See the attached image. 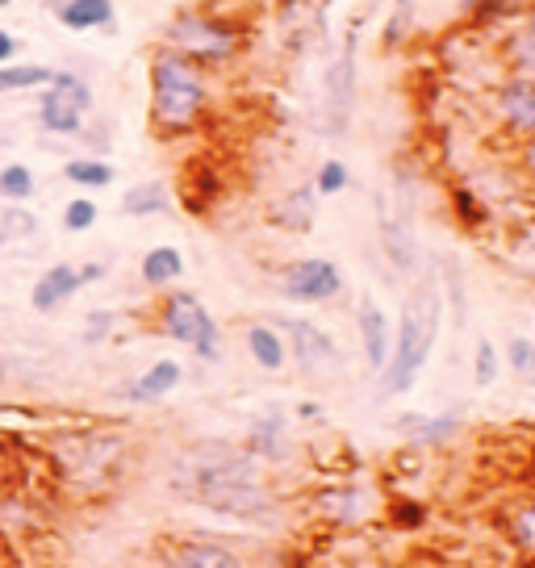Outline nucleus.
Here are the masks:
<instances>
[{"label": "nucleus", "instance_id": "nucleus-31", "mask_svg": "<svg viewBox=\"0 0 535 568\" xmlns=\"http://www.w3.org/2000/svg\"><path fill=\"white\" fill-rule=\"evenodd\" d=\"M34 231H38L34 213H26L21 205H9V210H0V243L34 239Z\"/></svg>", "mask_w": 535, "mask_h": 568}, {"label": "nucleus", "instance_id": "nucleus-38", "mask_svg": "<svg viewBox=\"0 0 535 568\" xmlns=\"http://www.w3.org/2000/svg\"><path fill=\"white\" fill-rule=\"evenodd\" d=\"M18 38L9 34V30H0V68H4V63H13V54H18Z\"/></svg>", "mask_w": 535, "mask_h": 568}, {"label": "nucleus", "instance_id": "nucleus-13", "mask_svg": "<svg viewBox=\"0 0 535 568\" xmlns=\"http://www.w3.org/2000/svg\"><path fill=\"white\" fill-rule=\"evenodd\" d=\"M498 54L506 71H511V80L535 84V9H518L511 18V26H506V34L498 42Z\"/></svg>", "mask_w": 535, "mask_h": 568}, {"label": "nucleus", "instance_id": "nucleus-4", "mask_svg": "<svg viewBox=\"0 0 535 568\" xmlns=\"http://www.w3.org/2000/svg\"><path fill=\"white\" fill-rule=\"evenodd\" d=\"M168 47L193 63H231L243 51V30L231 18H218L205 9H180L168 21Z\"/></svg>", "mask_w": 535, "mask_h": 568}, {"label": "nucleus", "instance_id": "nucleus-18", "mask_svg": "<svg viewBox=\"0 0 535 568\" xmlns=\"http://www.w3.org/2000/svg\"><path fill=\"white\" fill-rule=\"evenodd\" d=\"M397 430L411 439V447H447L461 435V414H402Z\"/></svg>", "mask_w": 535, "mask_h": 568}, {"label": "nucleus", "instance_id": "nucleus-5", "mask_svg": "<svg viewBox=\"0 0 535 568\" xmlns=\"http://www.w3.org/2000/svg\"><path fill=\"white\" fill-rule=\"evenodd\" d=\"M155 326H160L163 338L189 347L201 364H218V359H222V326H218V318L205 310V302H201L196 293H189V288L163 297L160 310H155Z\"/></svg>", "mask_w": 535, "mask_h": 568}, {"label": "nucleus", "instance_id": "nucleus-25", "mask_svg": "<svg viewBox=\"0 0 535 568\" xmlns=\"http://www.w3.org/2000/svg\"><path fill=\"white\" fill-rule=\"evenodd\" d=\"M51 68L42 63H4L0 68V97L4 92H26V89H47L51 84Z\"/></svg>", "mask_w": 535, "mask_h": 568}, {"label": "nucleus", "instance_id": "nucleus-29", "mask_svg": "<svg viewBox=\"0 0 535 568\" xmlns=\"http://www.w3.org/2000/svg\"><path fill=\"white\" fill-rule=\"evenodd\" d=\"M385 523H390L393 531H418L423 523H427V506L418 501V497H393V501H385Z\"/></svg>", "mask_w": 535, "mask_h": 568}, {"label": "nucleus", "instance_id": "nucleus-6", "mask_svg": "<svg viewBox=\"0 0 535 568\" xmlns=\"http://www.w3.org/2000/svg\"><path fill=\"white\" fill-rule=\"evenodd\" d=\"M92 109V89L75 71H54L51 84L38 97V122L47 134H80Z\"/></svg>", "mask_w": 535, "mask_h": 568}, {"label": "nucleus", "instance_id": "nucleus-7", "mask_svg": "<svg viewBox=\"0 0 535 568\" xmlns=\"http://www.w3.org/2000/svg\"><path fill=\"white\" fill-rule=\"evenodd\" d=\"M356 118V38H347L340 59L322 75V130L343 139Z\"/></svg>", "mask_w": 535, "mask_h": 568}, {"label": "nucleus", "instance_id": "nucleus-16", "mask_svg": "<svg viewBox=\"0 0 535 568\" xmlns=\"http://www.w3.org/2000/svg\"><path fill=\"white\" fill-rule=\"evenodd\" d=\"M80 288H84V284H80V267L51 264L34 281V288H30V305H34L38 314H54V310H63V305L72 302Z\"/></svg>", "mask_w": 535, "mask_h": 568}, {"label": "nucleus", "instance_id": "nucleus-41", "mask_svg": "<svg viewBox=\"0 0 535 568\" xmlns=\"http://www.w3.org/2000/svg\"><path fill=\"white\" fill-rule=\"evenodd\" d=\"M364 568H414V565H406V560H373V565Z\"/></svg>", "mask_w": 535, "mask_h": 568}, {"label": "nucleus", "instance_id": "nucleus-37", "mask_svg": "<svg viewBox=\"0 0 535 568\" xmlns=\"http://www.w3.org/2000/svg\"><path fill=\"white\" fill-rule=\"evenodd\" d=\"M506 359H511V368H515L518 376H535V343L532 338L515 335L511 343H506Z\"/></svg>", "mask_w": 535, "mask_h": 568}, {"label": "nucleus", "instance_id": "nucleus-26", "mask_svg": "<svg viewBox=\"0 0 535 568\" xmlns=\"http://www.w3.org/2000/svg\"><path fill=\"white\" fill-rule=\"evenodd\" d=\"M63 176L80 184V189H109L113 184V163L97 160V155H80V160L63 163Z\"/></svg>", "mask_w": 535, "mask_h": 568}, {"label": "nucleus", "instance_id": "nucleus-44", "mask_svg": "<svg viewBox=\"0 0 535 568\" xmlns=\"http://www.w3.org/2000/svg\"><path fill=\"white\" fill-rule=\"evenodd\" d=\"M0 381H4V359H0Z\"/></svg>", "mask_w": 535, "mask_h": 568}, {"label": "nucleus", "instance_id": "nucleus-1", "mask_svg": "<svg viewBox=\"0 0 535 568\" xmlns=\"http://www.w3.org/2000/svg\"><path fill=\"white\" fill-rule=\"evenodd\" d=\"M172 494L193 501L201 510L234 523H272L281 501L264 485V468L234 444H193L172 460Z\"/></svg>", "mask_w": 535, "mask_h": 568}, {"label": "nucleus", "instance_id": "nucleus-14", "mask_svg": "<svg viewBox=\"0 0 535 568\" xmlns=\"http://www.w3.org/2000/svg\"><path fill=\"white\" fill-rule=\"evenodd\" d=\"M356 331H360V347H364V364H369L373 373H381L393 352V326H390V314H385L373 297H360Z\"/></svg>", "mask_w": 535, "mask_h": 568}, {"label": "nucleus", "instance_id": "nucleus-11", "mask_svg": "<svg viewBox=\"0 0 535 568\" xmlns=\"http://www.w3.org/2000/svg\"><path fill=\"white\" fill-rule=\"evenodd\" d=\"M310 506H314V515H319L326 527H335V531H356V527H364V523L376 515L373 494L360 489V485H322V489H314Z\"/></svg>", "mask_w": 535, "mask_h": 568}, {"label": "nucleus", "instance_id": "nucleus-10", "mask_svg": "<svg viewBox=\"0 0 535 568\" xmlns=\"http://www.w3.org/2000/svg\"><path fill=\"white\" fill-rule=\"evenodd\" d=\"M281 293L289 302L302 305H326L343 293V272L335 260H322V255H310V260H293L281 272Z\"/></svg>", "mask_w": 535, "mask_h": 568}, {"label": "nucleus", "instance_id": "nucleus-9", "mask_svg": "<svg viewBox=\"0 0 535 568\" xmlns=\"http://www.w3.org/2000/svg\"><path fill=\"white\" fill-rule=\"evenodd\" d=\"M281 326H285L281 335H285L289 355L297 359V368H302L305 376H335L343 368L340 343L331 338V331H322L319 322H310V318H285Z\"/></svg>", "mask_w": 535, "mask_h": 568}, {"label": "nucleus", "instance_id": "nucleus-43", "mask_svg": "<svg viewBox=\"0 0 535 568\" xmlns=\"http://www.w3.org/2000/svg\"><path fill=\"white\" fill-rule=\"evenodd\" d=\"M9 4H13V0H0V9H9Z\"/></svg>", "mask_w": 535, "mask_h": 568}, {"label": "nucleus", "instance_id": "nucleus-40", "mask_svg": "<svg viewBox=\"0 0 535 568\" xmlns=\"http://www.w3.org/2000/svg\"><path fill=\"white\" fill-rule=\"evenodd\" d=\"M523 168H527V176H532V184H535V139L523 142Z\"/></svg>", "mask_w": 535, "mask_h": 568}, {"label": "nucleus", "instance_id": "nucleus-28", "mask_svg": "<svg viewBox=\"0 0 535 568\" xmlns=\"http://www.w3.org/2000/svg\"><path fill=\"white\" fill-rule=\"evenodd\" d=\"M34 189H38V180L26 163H4V168H0V201L26 205V201L34 196Z\"/></svg>", "mask_w": 535, "mask_h": 568}, {"label": "nucleus", "instance_id": "nucleus-45", "mask_svg": "<svg viewBox=\"0 0 535 568\" xmlns=\"http://www.w3.org/2000/svg\"><path fill=\"white\" fill-rule=\"evenodd\" d=\"M276 568H302V565H276Z\"/></svg>", "mask_w": 535, "mask_h": 568}, {"label": "nucleus", "instance_id": "nucleus-20", "mask_svg": "<svg viewBox=\"0 0 535 568\" xmlns=\"http://www.w3.org/2000/svg\"><path fill=\"white\" fill-rule=\"evenodd\" d=\"M59 26L75 34L84 30H113V0H51Z\"/></svg>", "mask_w": 535, "mask_h": 568}, {"label": "nucleus", "instance_id": "nucleus-32", "mask_svg": "<svg viewBox=\"0 0 535 568\" xmlns=\"http://www.w3.org/2000/svg\"><path fill=\"white\" fill-rule=\"evenodd\" d=\"M97 217H101V210H97V201H92V196H72V201L63 205V231L84 234V231L97 226Z\"/></svg>", "mask_w": 535, "mask_h": 568}, {"label": "nucleus", "instance_id": "nucleus-33", "mask_svg": "<svg viewBox=\"0 0 535 568\" xmlns=\"http://www.w3.org/2000/svg\"><path fill=\"white\" fill-rule=\"evenodd\" d=\"M498 347H494V343H489V338H482V343H477V352H473V381H477V385H494V381H498Z\"/></svg>", "mask_w": 535, "mask_h": 568}, {"label": "nucleus", "instance_id": "nucleus-30", "mask_svg": "<svg viewBox=\"0 0 535 568\" xmlns=\"http://www.w3.org/2000/svg\"><path fill=\"white\" fill-rule=\"evenodd\" d=\"M347 184H352V172H347L343 160L319 163V172H314V193L319 196H340V193H347Z\"/></svg>", "mask_w": 535, "mask_h": 568}, {"label": "nucleus", "instance_id": "nucleus-3", "mask_svg": "<svg viewBox=\"0 0 535 568\" xmlns=\"http://www.w3.org/2000/svg\"><path fill=\"white\" fill-rule=\"evenodd\" d=\"M440 318H444V297H440V284L431 272H423V281L406 297L402 322H397V335H393V352L381 368V393L385 397H402L418 385V373L427 368L431 352H435V338H440Z\"/></svg>", "mask_w": 535, "mask_h": 568}, {"label": "nucleus", "instance_id": "nucleus-21", "mask_svg": "<svg viewBox=\"0 0 535 568\" xmlns=\"http://www.w3.org/2000/svg\"><path fill=\"white\" fill-rule=\"evenodd\" d=\"M248 355L264 373H281L289 364L285 335L276 326H268V322H255V326H248Z\"/></svg>", "mask_w": 535, "mask_h": 568}, {"label": "nucleus", "instance_id": "nucleus-24", "mask_svg": "<svg viewBox=\"0 0 535 568\" xmlns=\"http://www.w3.org/2000/svg\"><path fill=\"white\" fill-rule=\"evenodd\" d=\"M314 184H305V189H293V193H285V201L272 210V217L285 226V231H297L305 234L310 226H314Z\"/></svg>", "mask_w": 535, "mask_h": 568}, {"label": "nucleus", "instance_id": "nucleus-22", "mask_svg": "<svg viewBox=\"0 0 535 568\" xmlns=\"http://www.w3.org/2000/svg\"><path fill=\"white\" fill-rule=\"evenodd\" d=\"M139 276H143L147 288H168V284H176L184 276V255L176 247H151L143 255V264H139Z\"/></svg>", "mask_w": 535, "mask_h": 568}, {"label": "nucleus", "instance_id": "nucleus-35", "mask_svg": "<svg viewBox=\"0 0 535 568\" xmlns=\"http://www.w3.org/2000/svg\"><path fill=\"white\" fill-rule=\"evenodd\" d=\"M411 18H414V0H397V4H393L390 26H385V34H381V42H385V47H402L406 34H411Z\"/></svg>", "mask_w": 535, "mask_h": 568}, {"label": "nucleus", "instance_id": "nucleus-42", "mask_svg": "<svg viewBox=\"0 0 535 568\" xmlns=\"http://www.w3.org/2000/svg\"><path fill=\"white\" fill-rule=\"evenodd\" d=\"M302 418H322V406H314V402H302Z\"/></svg>", "mask_w": 535, "mask_h": 568}, {"label": "nucleus", "instance_id": "nucleus-15", "mask_svg": "<svg viewBox=\"0 0 535 568\" xmlns=\"http://www.w3.org/2000/svg\"><path fill=\"white\" fill-rule=\"evenodd\" d=\"M494 109H498L502 125L515 134V139L532 142L535 139V84L527 80H506L494 97Z\"/></svg>", "mask_w": 535, "mask_h": 568}, {"label": "nucleus", "instance_id": "nucleus-23", "mask_svg": "<svg viewBox=\"0 0 535 568\" xmlns=\"http://www.w3.org/2000/svg\"><path fill=\"white\" fill-rule=\"evenodd\" d=\"M168 210H172V196H168V184H160V180H143V184H134V189L122 193L125 217H155V213Z\"/></svg>", "mask_w": 535, "mask_h": 568}, {"label": "nucleus", "instance_id": "nucleus-8", "mask_svg": "<svg viewBox=\"0 0 535 568\" xmlns=\"http://www.w3.org/2000/svg\"><path fill=\"white\" fill-rule=\"evenodd\" d=\"M151 568H248V560L214 535H163Z\"/></svg>", "mask_w": 535, "mask_h": 568}, {"label": "nucleus", "instance_id": "nucleus-36", "mask_svg": "<svg viewBox=\"0 0 535 568\" xmlns=\"http://www.w3.org/2000/svg\"><path fill=\"white\" fill-rule=\"evenodd\" d=\"M113 326H118V314L113 310H92L89 318H84V331H80V338L84 343H105L109 335H113Z\"/></svg>", "mask_w": 535, "mask_h": 568}, {"label": "nucleus", "instance_id": "nucleus-39", "mask_svg": "<svg viewBox=\"0 0 535 568\" xmlns=\"http://www.w3.org/2000/svg\"><path fill=\"white\" fill-rule=\"evenodd\" d=\"M105 276V264H84L80 267V284H97Z\"/></svg>", "mask_w": 535, "mask_h": 568}, {"label": "nucleus", "instance_id": "nucleus-17", "mask_svg": "<svg viewBox=\"0 0 535 568\" xmlns=\"http://www.w3.org/2000/svg\"><path fill=\"white\" fill-rule=\"evenodd\" d=\"M180 381H184V364H180V359H155L147 373H139L125 385V402H134V406L163 402L168 393L180 389Z\"/></svg>", "mask_w": 535, "mask_h": 568}, {"label": "nucleus", "instance_id": "nucleus-2", "mask_svg": "<svg viewBox=\"0 0 535 568\" xmlns=\"http://www.w3.org/2000/svg\"><path fill=\"white\" fill-rule=\"evenodd\" d=\"M147 80H151V130L163 142L193 134L210 105V84H205L201 63L184 59L172 47H160L151 54Z\"/></svg>", "mask_w": 535, "mask_h": 568}, {"label": "nucleus", "instance_id": "nucleus-12", "mask_svg": "<svg viewBox=\"0 0 535 568\" xmlns=\"http://www.w3.org/2000/svg\"><path fill=\"white\" fill-rule=\"evenodd\" d=\"M243 452L260 464H281L289 456V414L281 406H268L251 414L248 435H243Z\"/></svg>", "mask_w": 535, "mask_h": 568}, {"label": "nucleus", "instance_id": "nucleus-19", "mask_svg": "<svg viewBox=\"0 0 535 568\" xmlns=\"http://www.w3.org/2000/svg\"><path fill=\"white\" fill-rule=\"evenodd\" d=\"M381 247H385V260L397 272H406V276L423 272V247H418V239H414V231L402 217H385L381 213Z\"/></svg>", "mask_w": 535, "mask_h": 568}, {"label": "nucleus", "instance_id": "nucleus-34", "mask_svg": "<svg viewBox=\"0 0 535 568\" xmlns=\"http://www.w3.org/2000/svg\"><path fill=\"white\" fill-rule=\"evenodd\" d=\"M511 535H515V544L527 556H535V494L527 497V506H518V515L511 518Z\"/></svg>", "mask_w": 535, "mask_h": 568}, {"label": "nucleus", "instance_id": "nucleus-27", "mask_svg": "<svg viewBox=\"0 0 535 568\" xmlns=\"http://www.w3.org/2000/svg\"><path fill=\"white\" fill-rule=\"evenodd\" d=\"M447 201H452V213H456V222H461L464 231H482L485 222H489V205H485L468 184H456V189L447 193Z\"/></svg>", "mask_w": 535, "mask_h": 568}]
</instances>
